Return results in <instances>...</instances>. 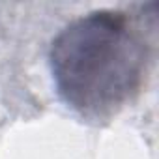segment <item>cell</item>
Returning <instances> with one entry per match:
<instances>
[{
	"label": "cell",
	"mask_w": 159,
	"mask_h": 159,
	"mask_svg": "<svg viewBox=\"0 0 159 159\" xmlns=\"http://www.w3.org/2000/svg\"><path fill=\"white\" fill-rule=\"evenodd\" d=\"M144 52L124 13L98 11L67 26L52 43L51 69L58 94L83 114L120 107L140 83Z\"/></svg>",
	"instance_id": "6da1fadb"
}]
</instances>
